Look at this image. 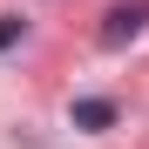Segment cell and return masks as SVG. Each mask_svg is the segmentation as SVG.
Listing matches in <instances>:
<instances>
[{"instance_id":"1","label":"cell","mask_w":149,"mask_h":149,"mask_svg":"<svg viewBox=\"0 0 149 149\" xmlns=\"http://www.w3.org/2000/svg\"><path fill=\"white\" fill-rule=\"evenodd\" d=\"M142 27H149V0H115L102 14V47H129Z\"/></svg>"},{"instance_id":"3","label":"cell","mask_w":149,"mask_h":149,"mask_svg":"<svg viewBox=\"0 0 149 149\" xmlns=\"http://www.w3.org/2000/svg\"><path fill=\"white\" fill-rule=\"evenodd\" d=\"M20 41H27V20L20 14H0V54H14Z\"/></svg>"},{"instance_id":"2","label":"cell","mask_w":149,"mask_h":149,"mask_svg":"<svg viewBox=\"0 0 149 149\" xmlns=\"http://www.w3.org/2000/svg\"><path fill=\"white\" fill-rule=\"evenodd\" d=\"M68 122L88 129V136H102V129L122 122V102H115V95H74V102H68Z\"/></svg>"}]
</instances>
